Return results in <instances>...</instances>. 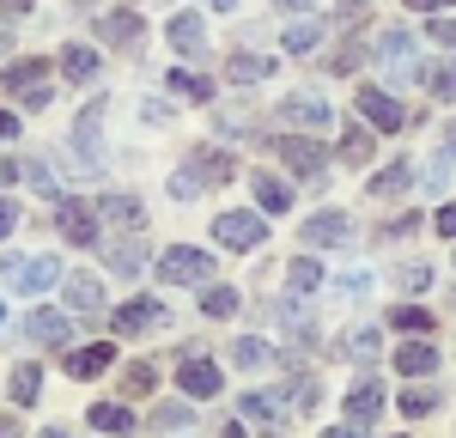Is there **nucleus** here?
<instances>
[{
	"mask_svg": "<svg viewBox=\"0 0 456 438\" xmlns=\"http://www.w3.org/2000/svg\"><path fill=\"white\" fill-rule=\"evenodd\" d=\"M0 280H6L12 292H49L55 280H61V262H55V256H31V262L6 256V262H0Z\"/></svg>",
	"mask_w": 456,
	"mask_h": 438,
	"instance_id": "1",
	"label": "nucleus"
},
{
	"mask_svg": "<svg viewBox=\"0 0 456 438\" xmlns=\"http://www.w3.org/2000/svg\"><path fill=\"white\" fill-rule=\"evenodd\" d=\"M104 104H86L79 122H73V165L79 171H104Z\"/></svg>",
	"mask_w": 456,
	"mask_h": 438,
	"instance_id": "2",
	"label": "nucleus"
},
{
	"mask_svg": "<svg viewBox=\"0 0 456 438\" xmlns=\"http://www.w3.org/2000/svg\"><path fill=\"white\" fill-rule=\"evenodd\" d=\"M208 274H213V256L208 250L176 244V250L159 256V280H171V287H195V280H208Z\"/></svg>",
	"mask_w": 456,
	"mask_h": 438,
	"instance_id": "3",
	"label": "nucleus"
},
{
	"mask_svg": "<svg viewBox=\"0 0 456 438\" xmlns=\"http://www.w3.org/2000/svg\"><path fill=\"white\" fill-rule=\"evenodd\" d=\"M329 122H335V110L322 104V98H311V92H298V98L281 104V128H292V134H322Z\"/></svg>",
	"mask_w": 456,
	"mask_h": 438,
	"instance_id": "4",
	"label": "nucleus"
},
{
	"mask_svg": "<svg viewBox=\"0 0 456 438\" xmlns=\"http://www.w3.org/2000/svg\"><path fill=\"white\" fill-rule=\"evenodd\" d=\"M213 238H219L225 250H256V244L268 238V219L262 214H219L213 219Z\"/></svg>",
	"mask_w": 456,
	"mask_h": 438,
	"instance_id": "5",
	"label": "nucleus"
},
{
	"mask_svg": "<svg viewBox=\"0 0 456 438\" xmlns=\"http://www.w3.org/2000/svg\"><path fill=\"white\" fill-rule=\"evenodd\" d=\"M274 152H281L298 177L322 182V146H316V134H281V141H274Z\"/></svg>",
	"mask_w": 456,
	"mask_h": 438,
	"instance_id": "6",
	"label": "nucleus"
},
{
	"mask_svg": "<svg viewBox=\"0 0 456 438\" xmlns=\"http://www.w3.org/2000/svg\"><path fill=\"white\" fill-rule=\"evenodd\" d=\"M408 55H414V31H408V25H389V31L378 36V61L389 68V79H414V61H408Z\"/></svg>",
	"mask_w": 456,
	"mask_h": 438,
	"instance_id": "7",
	"label": "nucleus"
},
{
	"mask_svg": "<svg viewBox=\"0 0 456 438\" xmlns=\"http://www.w3.org/2000/svg\"><path fill=\"white\" fill-rule=\"evenodd\" d=\"M353 104H359V116H365L371 128H384V134H389V128H402V122H408V110L395 104L389 92H378V85H365V92H359Z\"/></svg>",
	"mask_w": 456,
	"mask_h": 438,
	"instance_id": "8",
	"label": "nucleus"
},
{
	"mask_svg": "<svg viewBox=\"0 0 456 438\" xmlns=\"http://www.w3.org/2000/svg\"><path fill=\"white\" fill-rule=\"evenodd\" d=\"M159 323H165V304H159V298H134V304H122V311L110 317L116 335H141V328H159Z\"/></svg>",
	"mask_w": 456,
	"mask_h": 438,
	"instance_id": "9",
	"label": "nucleus"
},
{
	"mask_svg": "<svg viewBox=\"0 0 456 438\" xmlns=\"http://www.w3.org/2000/svg\"><path fill=\"white\" fill-rule=\"evenodd\" d=\"M347 414L359 420V426H371V420L384 414V384H378V377H359V384L347 390Z\"/></svg>",
	"mask_w": 456,
	"mask_h": 438,
	"instance_id": "10",
	"label": "nucleus"
},
{
	"mask_svg": "<svg viewBox=\"0 0 456 438\" xmlns=\"http://www.w3.org/2000/svg\"><path fill=\"white\" fill-rule=\"evenodd\" d=\"M176 384H183V396H219V365L213 360H183L176 365Z\"/></svg>",
	"mask_w": 456,
	"mask_h": 438,
	"instance_id": "11",
	"label": "nucleus"
},
{
	"mask_svg": "<svg viewBox=\"0 0 456 438\" xmlns=\"http://www.w3.org/2000/svg\"><path fill=\"white\" fill-rule=\"evenodd\" d=\"M171 49H176V55H201V49H208V25H201V12H176V19H171Z\"/></svg>",
	"mask_w": 456,
	"mask_h": 438,
	"instance_id": "12",
	"label": "nucleus"
},
{
	"mask_svg": "<svg viewBox=\"0 0 456 438\" xmlns=\"http://www.w3.org/2000/svg\"><path fill=\"white\" fill-rule=\"evenodd\" d=\"M353 231H359V225H353L347 214H316L311 225H305V244H353Z\"/></svg>",
	"mask_w": 456,
	"mask_h": 438,
	"instance_id": "13",
	"label": "nucleus"
},
{
	"mask_svg": "<svg viewBox=\"0 0 456 438\" xmlns=\"http://www.w3.org/2000/svg\"><path fill=\"white\" fill-rule=\"evenodd\" d=\"M25 335L31 341H73V317H61V311H31L25 317Z\"/></svg>",
	"mask_w": 456,
	"mask_h": 438,
	"instance_id": "14",
	"label": "nucleus"
},
{
	"mask_svg": "<svg viewBox=\"0 0 456 438\" xmlns=\"http://www.w3.org/2000/svg\"><path fill=\"white\" fill-rule=\"evenodd\" d=\"M98 214H104L110 225H128V231H141V225H146V207L134 201V195H104Z\"/></svg>",
	"mask_w": 456,
	"mask_h": 438,
	"instance_id": "15",
	"label": "nucleus"
},
{
	"mask_svg": "<svg viewBox=\"0 0 456 438\" xmlns=\"http://www.w3.org/2000/svg\"><path fill=\"white\" fill-rule=\"evenodd\" d=\"M68 304L79 317H92L98 304H104V287H98V274H68Z\"/></svg>",
	"mask_w": 456,
	"mask_h": 438,
	"instance_id": "16",
	"label": "nucleus"
},
{
	"mask_svg": "<svg viewBox=\"0 0 456 438\" xmlns=\"http://www.w3.org/2000/svg\"><path fill=\"white\" fill-rule=\"evenodd\" d=\"M408 182H414V165L402 158V165H389V171H378V177L365 182V195H371V201H389V195H402Z\"/></svg>",
	"mask_w": 456,
	"mask_h": 438,
	"instance_id": "17",
	"label": "nucleus"
},
{
	"mask_svg": "<svg viewBox=\"0 0 456 438\" xmlns=\"http://www.w3.org/2000/svg\"><path fill=\"white\" fill-rule=\"evenodd\" d=\"M395 365H402V377H432V371H438V347H426V341H408V347L395 353Z\"/></svg>",
	"mask_w": 456,
	"mask_h": 438,
	"instance_id": "18",
	"label": "nucleus"
},
{
	"mask_svg": "<svg viewBox=\"0 0 456 438\" xmlns=\"http://www.w3.org/2000/svg\"><path fill=\"white\" fill-rule=\"evenodd\" d=\"M61 238H73V244H98V219L86 214L79 201H68V207H61Z\"/></svg>",
	"mask_w": 456,
	"mask_h": 438,
	"instance_id": "19",
	"label": "nucleus"
},
{
	"mask_svg": "<svg viewBox=\"0 0 456 438\" xmlns=\"http://www.w3.org/2000/svg\"><path fill=\"white\" fill-rule=\"evenodd\" d=\"M92 426L98 433H134V414H128V402H92Z\"/></svg>",
	"mask_w": 456,
	"mask_h": 438,
	"instance_id": "20",
	"label": "nucleus"
},
{
	"mask_svg": "<svg viewBox=\"0 0 456 438\" xmlns=\"http://www.w3.org/2000/svg\"><path fill=\"white\" fill-rule=\"evenodd\" d=\"M268 73H274V55H238V61H225V79L232 85H256Z\"/></svg>",
	"mask_w": 456,
	"mask_h": 438,
	"instance_id": "21",
	"label": "nucleus"
},
{
	"mask_svg": "<svg viewBox=\"0 0 456 438\" xmlns=\"http://www.w3.org/2000/svg\"><path fill=\"white\" fill-rule=\"evenodd\" d=\"M110 360H116V353H110V347H79V353H68V377H98V371H110Z\"/></svg>",
	"mask_w": 456,
	"mask_h": 438,
	"instance_id": "22",
	"label": "nucleus"
},
{
	"mask_svg": "<svg viewBox=\"0 0 456 438\" xmlns=\"http://www.w3.org/2000/svg\"><path fill=\"white\" fill-rule=\"evenodd\" d=\"M244 414H249V420H268V426H274V420L286 414L281 390H249V396H244Z\"/></svg>",
	"mask_w": 456,
	"mask_h": 438,
	"instance_id": "23",
	"label": "nucleus"
},
{
	"mask_svg": "<svg viewBox=\"0 0 456 438\" xmlns=\"http://www.w3.org/2000/svg\"><path fill=\"white\" fill-rule=\"evenodd\" d=\"M256 201H262V214H286V207H292L286 182H281V177H268V171L256 177Z\"/></svg>",
	"mask_w": 456,
	"mask_h": 438,
	"instance_id": "24",
	"label": "nucleus"
},
{
	"mask_svg": "<svg viewBox=\"0 0 456 438\" xmlns=\"http://www.w3.org/2000/svg\"><path fill=\"white\" fill-rule=\"evenodd\" d=\"M292 55H305V49H316L322 43V19H298V25H286V36H281Z\"/></svg>",
	"mask_w": 456,
	"mask_h": 438,
	"instance_id": "25",
	"label": "nucleus"
},
{
	"mask_svg": "<svg viewBox=\"0 0 456 438\" xmlns=\"http://www.w3.org/2000/svg\"><path fill=\"white\" fill-rule=\"evenodd\" d=\"M37 390H43V371H37V365H19V371H12V402H19V408H31Z\"/></svg>",
	"mask_w": 456,
	"mask_h": 438,
	"instance_id": "26",
	"label": "nucleus"
},
{
	"mask_svg": "<svg viewBox=\"0 0 456 438\" xmlns=\"http://www.w3.org/2000/svg\"><path fill=\"white\" fill-rule=\"evenodd\" d=\"M61 73H68V79H92V73H98V55L73 43V49H61Z\"/></svg>",
	"mask_w": 456,
	"mask_h": 438,
	"instance_id": "27",
	"label": "nucleus"
},
{
	"mask_svg": "<svg viewBox=\"0 0 456 438\" xmlns=\"http://www.w3.org/2000/svg\"><path fill=\"white\" fill-rule=\"evenodd\" d=\"M104 36H110V43H141V19H134V12H110Z\"/></svg>",
	"mask_w": 456,
	"mask_h": 438,
	"instance_id": "28",
	"label": "nucleus"
},
{
	"mask_svg": "<svg viewBox=\"0 0 456 438\" xmlns=\"http://www.w3.org/2000/svg\"><path fill=\"white\" fill-rule=\"evenodd\" d=\"M25 182H31L37 195H49V201H61V182H55V171H49L43 158H31V165H25Z\"/></svg>",
	"mask_w": 456,
	"mask_h": 438,
	"instance_id": "29",
	"label": "nucleus"
},
{
	"mask_svg": "<svg viewBox=\"0 0 456 438\" xmlns=\"http://www.w3.org/2000/svg\"><path fill=\"white\" fill-rule=\"evenodd\" d=\"M286 280H292V292H316V287H322V268H316L311 256H298V262H292V274H286Z\"/></svg>",
	"mask_w": 456,
	"mask_h": 438,
	"instance_id": "30",
	"label": "nucleus"
},
{
	"mask_svg": "<svg viewBox=\"0 0 456 438\" xmlns=\"http://www.w3.org/2000/svg\"><path fill=\"white\" fill-rule=\"evenodd\" d=\"M43 85V61H19V68H6V92H31Z\"/></svg>",
	"mask_w": 456,
	"mask_h": 438,
	"instance_id": "31",
	"label": "nucleus"
},
{
	"mask_svg": "<svg viewBox=\"0 0 456 438\" xmlns=\"http://www.w3.org/2000/svg\"><path fill=\"white\" fill-rule=\"evenodd\" d=\"M389 323L408 328V335H426V328H432V317H426L420 304H395V311H389Z\"/></svg>",
	"mask_w": 456,
	"mask_h": 438,
	"instance_id": "32",
	"label": "nucleus"
},
{
	"mask_svg": "<svg viewBox=\"0 0 456 438\" xmlns=\"http://www.w3.org/2000/svg\"><path fill=\"white\" fill-rule=\"evenodd\" d=\"M371 152H378V141H371L365 128H347V141H341V158H353V165H365Z\"/></svg>",
	"mask_w": 456,
	"mask_h": 438,
	"instance_id": "33",
	"label": "nucleus"
},
{
	"mask_svg": "<svg viewBox=\"0 0 456 438\" xmlns=\"http://www.w3.org/2000/svg\"><path fill=\"white\" fill-rule=\"evenodd\" d=\"M171 92H183V98H195V104H201V98H213V85H208V79H201V73H183V68L171 73Z\"/></svg>",
	"mask_w": 456,
	"mask_h": 438,
	"instance_id": "34",
	"label": "nucleus"
},
{
	"mask_svg": "<svg viewBox=\"0 0 456 438\" xmlns=\"http://www.w3.org/2000/svg\"><path fill=\"white\" fill-rule=\"evenodd\" d=\"M201 311H208V317H238V292H232V287H213L208 298H201Z\"/></svg>",
	"mask_w": 456,
	"mask_h": 438,
	"instance_id": "35",
	"label": "nucleus"
},
{
	"mask_svg": "<svg viewBox=\"0 0 456 438\" xmlns=\"http://www.w3.org/2000/svg\"><path fill=\"white\" fill-rule=\"evenodd\" d=\"M341 353H347V360H371V353H378V328H353Z\"/></svg>",
	"mask_w": 456,
	"mask_h": 438,
	"instance_id": "36",
	"label": "nucleus"
},
{
	"mask_svg": "<svg viewBox=\"0 0 456 438\" xmlns=\"http://www.w3.org/2000/svg\"><path fill=\"white\" fill-rule=\"evenodd\" d=\"M110 268L116 274H141V244H116L110 250Z\"/></svg>",
	"mask_w": 456,
	"mask_h": 438,
	"instance_id": "37",
	"label": "nucleus"
},
{
	"mask_svg": "<svg viewBox=\"0 0 456 438\" xmlns=\"http://www.w3.org/2000/svg\"><path fill=\"white\" fill-rule=\"evenodd\" d=\"M122 390H128V396H146V390H152V365H128V371H122Z\"/></svg>",
	"mask_w": 456,
	"mask_h": 438,
	"instance_id": "38",
	"label": "nucleus"
},
{
	"mask_svg": "<svg viewBox=\"0 0 456 438\" xmlns=\"http://www.w3.org/2000/svg\"><path fill=\"white\" fill-rule=\"evenodd\" d=\"M432 408H438L432 390H408V396H402V414H408V420H414V414H432Z\"/></svg>",
	"mask_w": 456,
	"mask_h": 438,
	"instance_id": "39",
	"label": "nucleus"
},
{
	"mask_svg": "<svg viewBox=\"0 0 456 438\" xmlns=\"http://www.w3.org/2000/svg\"><path fill=\"white\" fill-rule=\"evenodd\" d=\"M426 280H432L426 262H402V287H408V292H426Z\"/></svg>",
	"mask_w": 456,
	"mask_h": 438,
	"instance_id": "40",
	"label": "nucleus"
},
{
	"mask_svg": "<svg viewBox=\"0 0 456 438\" xmlns=\"http://www.w3.org/2000/svg\"><path fill=\"white\" fill-rule=\"evenodd\" d=\"M262 360H268V341L244 335V341H238V365H262Z\"/></svg>",
	"mask_w": 456,
	"mask_h": 438,
	"instance_id": "41",
	"label": "nucleus"
},
{
	"mask_svg": "<svg viewBox=\"0 0 456 438\" xmlns=\"http://www.w3.org/2000/svg\"><path fill=\"white\" fill-rule=\"evenodd\" d=\"M426 85H432L438 98H456V68H432V73H426Z\"/></svg>",
	"mask_w": 456,
	"mask_h": 438,
	"instance_id": "42",
	"label": "nucleus"
},
{
	"mask_svg": "<svg viewBox=\"0 0 456 438\" xmlns=\"http://www.w3.org/2000/svg\"><path fill=\"white\" fill-rule=\"evenodd\" d=\"M201 177L225 182V177H232V158H225V152H219V158H213V152H208V158H201Z\"/></svg>",
	"mask_w": 456,
	"mask_h": 438,
	"instance_id": "43",
	"label": "nucleus"
},
{
	"mask_svg": "<svg viewBox=\"0 0 456 438\" xmlns=\"http://www.w3.org/2000/svg\"><path fill=\"white\" fill-rule=\"evenodd\" d=\"M25 110H49V85H31L25 92Z\"/></svg>",
	"mask_w": 456,
	"mask_h": 438,
	"instance_id": "44",
	"label": "nucleus"
},
{
	"mask_svg": "<svg viewBox=\"0 0 456 438\" xmlns=\"http://www.w3.org/2000/svg\"><path fill=\"white\" fill-rule=\"evenodd\" d=\"M432 36H438V43H451V49H456V19H438V25H432Z\"/></svg>",
	"mask_w": 456,
	"mask_h": 438,
	"instance_id": "45",
	"label": "nucleus"
},
{
	"mask_svg": "<svg viewBox=\"0 0 456 438\" xmlns=\"http://www.w3.org/2000/svg\"><path fill=\"white\" fill-rule=\"evenodd\" d=\"M12 225H19V207H12V201H0V238H6Z\"/></svg>",
	"mask_w": 456,
	"mask_h": 438,
	"instance_id": "46",
	"label": "nucleus"
},
{
	"mask_svg": "<svg viewBox=\"0 0 456 438\" xmlns=\"http://www.w3.org/2000/svg\"><path fill=\"white\" fill-rule=\"evenodd\" d=\"M12 134H19V116H12V110H0V141H12Z\"/></svg>",
	"mask_w": 456,
	"mask_h": 438,
	"instance_id": "47",
	"label": "nucleus"
},
{
	"mask_svg": "<svg viewBox=\"0 0 456 438\" xmlns=\"http://www.w3.org/2000/svg\"><path fill=\"white\" fill-rule=\"evenodd\" d=\"M438 231H444V238H456V207H438Z\"/></svg>",
	"mask_w": 456,
	"mask_h": 438,
	"instance_id": "48",
	"label": "nucleus"
},
{
	"mask_svg": "<svg viewBox=\"0 0 456 438\" xmlns=\"http://www.w3.org/2000/svg\"><path fill=\"white\" fill-rule=\"evenodd\" d=\"M365 12V0H341V19H359Z\"/></svg>",
	"mask_w": 456,
	"mask_h": 438,
	"instance_id": "49",
	"label": "nucleus"
},
{
	"mask_svg": "<svg viewBox=\"0 0 456 438\" xmlns=\"http://www.w3.org/2000/svg\"><path fill=\"white\" fill-rule=\"evenodd\" d=\"M420 12H438V6H456V0H414Z\"/></svg>",
	"mask_w": 456,
	"mask_h": 438,
	"instance_id": "50",
	"label": "nucleus"
},
{
	"mask_svg": "<svg viewBox=\"0 0 456 438\" xmlns=\"http://www.w3.org/2000/svg\"><path fill=\"white\" fill-rule=\"evenodd\" d=\"M322 438H359V433H353V426H329Z\"/></svg>",
	"mask_w": 456,
	"mask_h": 438,
	"instance_id": "51",
	"label": "nucleus"
},
{
	"mask_svg": "<svg viewBox=\"0 0 456 438\" xmlns=\"http://www.w3.org/2000/svg\"><path fill=\"white\" fill-rule=\"evenodd\" d=\"M0 438H19V420H0Z\"/></svg>",
	"mask_w": 456,
	"mask_h": 438,
	"instance_id": "52",
	"label": "nucleus"
},
{
	"mask_svg": "<svg viewBox=\"0 0 456 438\" xmlns=\"http://www.w3.org/2000/svg\"><path fill=\"white\" fill-rule=\"evenodd\" d=\"M444 146H451V158H456V122H451V128H444Z\"/></svg>",
	"mask_w": 456,
	"mask_h": 438,
	"instance_id": "53",
	"label": "nucleus"
},
{
	"mask_svg": "<svg viewBox=\"0 0 456 438\" xmlns=\"http://www.w3.org/2000/svg\"><path fill=\"white\" fill-rule=\"evenodd\" d=\"M274 6H316V0H274Z\"/></svg>",
	"mask_w": 456,
	"mask_h": 438,
	"instance_id": "54",
	"label": "nucleus"
},
{
	"mask_svg": "<svg viewBox=\"0 0 456 438\" xmlns=\"http://www.w3.org/2000/svg\"><path fill=\"white\" fill-rule=\"evenodd\" d=\"M6 6H12V12H25V6H31V0H6Z\"/></svg>",
	"mask_w": 456,
	"mask_h": 438,
	"instance_id": "55",
	"label": "nucleus"
},
{
	"mask_svg": "<svg viewBox=\"0 0 456 438\" xmlns=\"http://www.w3.org/2000/svg\"><path fill=\"white\" fill-rule=\"evenodd\" d=\"M219 438H244V433H238V426H225V433H219Z\"/></svg>",
	"mask_w": 456,
	"mask_h": 438,
	"instance_id": "56",
	"label": "nucleus"
},
{
	"mask_svg": "<svg viewBox=\"0 0 456 438\" xmlns=\"http://www.w3.org/2000/svg\"><path fill=\"white\" fill-rule=\"evenodd\" d=\"M43 438H68V433H61V426H49V433H43Z\"/></svg>",
	"mask_w": 456,
	"mask_h": 438,
	"instance_id": "57",
	"label": "nucleus"
},
{
	"mask_svg": "<svg viewBox=\"0 0 456 438\" xmlns=\"http://www.w3.org/2000/svg\"><path fill=\"white\" fill-rule=\"evenodd\" d=\"M213 6H219V12H225V6H232V0H213Z\"/></svg>",
	"mask_w": 456,
	"mask_h": 438,
	"instance_id": "58",
	"label": "nucleus"
},
{
	"mask_svg": "<svg viewBox=\"0 0 456 438\" xmlns=\"http://www.w3.org/2000/svg\"><path fill=\"white\" fill-rule=\"evenodd\" d=\"M0 323H6V304H0Z\"/></svg>",
	"mask_w": 456,
	"mask_h": 438,
	"instance_id": "59",
	"label": "nucleus"
}]
</instances>
